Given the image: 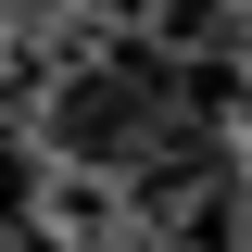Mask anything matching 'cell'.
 <instances>
[{
  "mask_svg": "<svg viewBox=\"0 0 252 252\" xmlns=\"http://www.w3.org/2000/svg\"><path fill=\"white\" fill-rule=\"evenodd\" d=\"M240 126H252V114H240Z\"/></svg>",
  "mask_w": 252,
  "mask_h": 252,
  "instance_id": "2",
  "label": "cell"
},
{
  "mask_svg": "<svg viewBox=\"0 0 252 252\" xmlns=\"http://www.w3.org/2000/svg\"><path fill=\"white\" fill-rule=\"evenodd\" d=\"M38 202H51V189H38V152H26V139H0V227H26Z\"/></svg>",
  "mask_w": 252,
  "mask_h": 252,
  "instance_id": "1",
  "label": "cell"
}]
</instances>
